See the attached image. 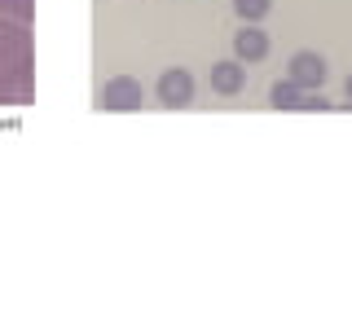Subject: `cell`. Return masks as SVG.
I'll use <instances>...</instances> for the list:
<instances>
[{"label":"cell","mask_w":352,"mask_h":330,"mask_svg":"<svg viewBox=\"0 0 352 330\" xmlns=\"http://www.w3.org/2000/svg\"><path fill=\"white\" fill-rule=\"evenodd\" d=\"M234 58L238 62H264V58H269V36L247 22V27L234 36Z\"/></svg>","instance_id":"5b68a950"},{"label":"cell","mask_w":352,"mask_h":330,"mask_svg":"<svg viewBox=\"0 0 352 330\" xmlns=\"http://www.w3.org/2000/svg\"><path fill=\"white\" fill-rule=\"evenodd\" d=\"M286 80H295L304 93H317L326 84V58L322 53H295L291 66H286Z\"/></svg>","instance_id":"277c9868"},{"label":"cell","mask_w":352,"mask_h":330,"mask_svg":"<svg viewBox=\"0 0 352 330\" xmlns=\"http://www.w3.org/2000/svg\"><path fill=\"white\" fill-rule=\"evenodd\" d=\"M234 9H238L242 22H260V18L273 9V0H234Z\"/></svg>","instance_id":"9c48e42d"},{"label":"cell","mask_w":352,"mask_h":330,"mask_svg":"<svg viewBox=\"0 0 352 330\" xmlns=\"http://www.w3.org/2000/svg\"><path fill=\"white\" fill-rule=\"evenodd\" d=\"M146 106V93H141L137 80H128V75H115V80H106V88L97 93V110H106V115H132V110Z\"/></svg>","instance_id":"7a4b0ae2"},{"label":"cell","mask_w":352,"mask_h":330,"mask_svg":"<svg viewBox=\"0 0 352 330\" xmlns=\"http://www.w3.org/2000/svg\"><path fill=\"white\" fill-rule=\"evenodd\" d=\"M36 102V44L27 22L0 14V106Z\"/></svg>","instance_id":"6da1fadb"},{"label":"cell","mask_w":352,"mask_h":330,"mask_svg":"<svg viewBox=\"0 0 352 330\" xmlns=\"http://www.w3.org/2000/svg\"><path fill=\"white\" fill-rule=\"evenodd\" d=\"M269 102L278 106V110H300L304 106V88L295 84V80H278L269 88Z\"/></svg>","instance_id":"52a82bcc"},{"label":"cell","mask_w":352,"mask_h":330,"mask_svg":"<svg viewBox=\"0 0 352 330\" xmlns=\"http://www.w3.org/2000/svg\"><path fill=\"white\" fill-rule=\"evenodd\" d=\"M0 14L31 27V18H36V0H0Z\"/></svg>","instance_id":"ba28073f"},{"label":"cell","mask_w":352,"mask_h":330,"mask_svg":"<svg viewBox=\"0 0 352 330\" xmlns=\"http://www.w3.org/2000/svg\"><path fill=\"white\" fill-rule=\"evenodd\" d=\"M242 80H247V71H242V62H238V58H229V62H216V66H212V88H216V93H225V97L242 93Z\"/></svg>","instance_id":"8992f818"},{"label":"cell","mask_w":352,"mask_h":330,"mask_svg":"<svg viewBox=\"0 0 352 330\" xmlns=\"http://www.w3.org/2000/svg\"><path fill=\"white\" fill-rule=\"evenodd\" d=\"M344 102L352 106V75H348V84H344Z\"/></svg>","instance_id":"8fae6325"},{"label":"cell","mask_w":352,"mask_h":330,"mask_svg":"<svg viewBox=\"0 0 352 330\" xmlns=\"http://www.w3.org/2000/svg\"><path fill=\"white\" fill-rule=\"evenodd\" d=\"M159 102L168 110H185L194 102V75L181 71V66H172V71L159 75Z\"/></svg>","instance_id":"3957f363"},{"label":"cell","mask_w":352,"mask_h":330,"mask_svg":"<svg viewBox=\"0 0 352 330\" xmlns=\"http://www.w3.org/2000/svg\"><path fill=\"white\" fill-rule=\"evenodd\" d=\"M330 106H335V102H330L322 88H317V93H304V106H300V110H317V115H326Z\"/></svg>","instance_id":"30bf717a"}]
</instances>
